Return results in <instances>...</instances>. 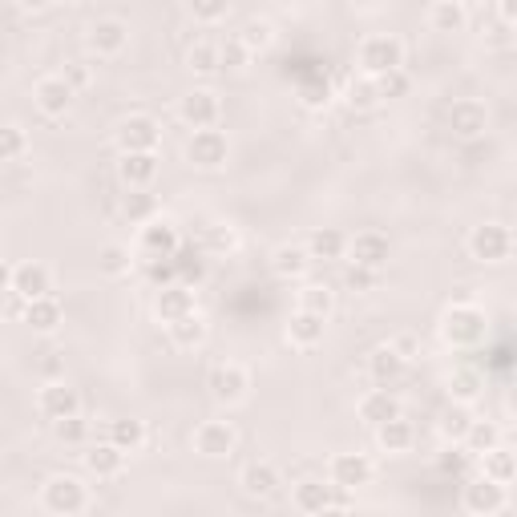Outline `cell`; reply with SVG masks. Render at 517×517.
I'll use <instances>...</instances> for the list:
<instances>
[{
	"label": "cell",
	"mask_w": 517,
	"mask_h": 517,
	"mask_svg": "<svg viewBox=\"0 0 517 517\" xmlns=\"http://www.w3.org/2000/svg\"><path fill=\"white\" fill-rule=\"evenodd\" d=\"M437 328H441V340L449 348H477L489 336V316H485V307L461 299V303L445 307V316H441Z\"/></svg>",
	"instance_id": "cell-1"
},
{
	"label": "cell",
	"mask_w": 517,
	"mask_h": 517,
	"mask_svg": "<svg viewBox=\"0 0 517 517\" xmlns=\"http://www.w3.org/2000/svg\"><path fill=\"white\" fill-rule=\"evenodd\" d=\"M178 247H182V235H178V223H170V219H150V223H142V231H138V243H134V259L138 263H162V259H174L178 255Z\"/></svg>",
	"instance_id": "cell-2"
},
{
	"label": "cell",
	"mask_w": 517,
	"mask_h": 517,
	"mask_svg": "<svg viewBox=\"0 0 517 517\" xmlns=\"http://www.w3.org/2000/svg\"><path fill=\"white\" fill-rule=\"evenodd\" d=\"M41 505L57 517H73V513H85L89 505V489L81 477L73 473H53L45 485H41Z\"/></svg>",
	"instance_id": "cell-3"
},
{
	"label": "cell",
	"mask_w": 517,
	"mask_h": 517,
	"mask_svg": "<svg viewBox=\"0 0 517 517\" xmlns=\"http://www.w3.org/2000/svg\"><path fill=\"white\" fill-rule=\"evenodd\" d=\"M364 77H380L388 69H404V41L392 37V33H376V37H364L360 53H356Z\"/></svg>",
	"instance_id": "cell-4"
},
{
	"label": "cell",
	"mask_w": 517,
	"mask_h": 517,
	"mask_svg": "<svg viewBox=\"0 0 517 517\" xmlns=\"http://www.w3.org/2000/svg\"><path fill=\"white\" fill-rule=\"evenodd\" d=\"M186 162L190 166H198V170H219V166H227V158H231V142H227V134L223 130H215V126H206V130H194L190 138H186Z\"/></svg>",
	"instance_id": "cell-5"
},
{
	"label": "cell",
	"mask_w": 517,
	"mask_h": 517,
	"mask_svg": "<svg viewBox=\"0 0 517 517\" xmlns=\"http://www.w3.org/2000/svg\"><path fill=\"white\" fill-rule=\"evenodd\" d=\"M465 247H469V255L477 263H505L509 251H513V235H509L505 223H481V227L469 231V243Z\"/></svg>",
	"instance_id": "cell-6"
},
{
	"label": "cell",
	"mask_w": 517,
	"mask_h": 517,
	"mask_svg": "<svg viewBox=\"0 0 517 517\" xmlns=\"http://www.w3.org/2000/svg\"><path fill=\"white\" fill-rule=\"evenodd\" d=\"M505 501H509L505 485L489 481L485 473H481V477H469L465 489H461V505H465V513H473V517H493V513L505 509Z\"/></svg>",
	"instance_id": "cell-7"
},
{
	"label": "cell",
	"mask_w": 517,
	"mask_h": 517,
	"mask_svg": "<svg viewBox=\"0 0 517 517\" xmlns=\"http://www.w3.org/2000/svg\"><path fill=\"white\" fill-rule=\"evenodd\" d=\"M178 118H182L190 130L219 126L223 101H219V93H211V89H190V93H182V101H178Z\"/></svg>",
	"instance_id": "cell-8"
},
{
	"label": "cell",
	"mask_w": 517,
	"mask_h": 517,
	"mask_svg": "<svg viewBox=\"0 0 517 517\" xmlns=\"http://www.w3.org/2000/svg\"><path fill=\"white\" fill-rule=\"evenodd\" d=\"M239 445V433L231 429V421H202L194 429V453L206 457V461H223L231 457Z\"/></svg>",
	"instance_id": "cell-9"
},
{
	"label": "cell",
	"mask_w": 517,
	"mask_h": 517,
	"mask_svg": "<svg viewBox=\"0 0 517 517\" xmlns=\"http://www.w3.org/2000/svg\"><path fill=\"white\" fill-rule=\"evenodd\" d=\"M190 312H198V295H194L190 283L174 279V283H162V287H158V295H154V316H158L162 324H174V320H182V316H190Z\"/></svg>",
	"instance_id": "cell-10"
},
{
	"label": "cell",
	"mask_w": 517,
	"mask_h": 517,
	"mask_svg": "<svg viewBox=\"0 0 517 517\" xmlns=\"http://www.w3.org/2000/svg\"><path fill=\"white\" fill-rule=\"evenodd\" d=\"M449 130H453V138H461V142L481 138V134L489 130V110H485V101H477V97L453 101V106H449Z\"/></svg>",
	"instance_id": "cell-11"
},
{
	"label": "cell",
	"mask_w": 517,
	"mask_h": 517,
	"mask_svg": "<svg viewBox=\"0 0 517 517\" xmlns=\"http://www.w3.org/2000/svg\"><path fill=\"white\" fill-rule=\"evenodd\" d=\"M206 388H211V396L219 404H239L247 396V388H251V376H247L243 364L227 360V364H215L211 368V376H206Z\"/></svg>",
	"instance_id": "cell-12"
},
{
	"label": "cell",
	"mask_w": 517,
	"mask_h": 517,
	"mask_svg": "<svg viewBox=\"0 0 517 517\" xmlns=\"http://www.w3.org/2000/svg\"><path fill=\"white\" fill-rule=\"evenodd\" d=\"M37 408L45 421H65L73 412H81V392L65 380H49L41 392H37Z\"/></svg>",
	"instance_id": "cell-13"
},
{
	"label": "cell",
	"mask_w": 517,
	"mask_h": 517,
	"mask_svg": "<svg viewBox=\"0 0 517 517\" xmlns=\"http://www.w3.org/2000/svg\"><path fill=\"white\" fill-rule=\"evenodd\" d=\"M158 142H162L158 118H150V114H130V118H122V126H118V146H122V154L158 150Z\"/></svg>",
	"instance_id": "cell-14"
},
{
	"label": "cell",
	"mask_w": 517,
	"mask_h": 517,
	"mask_svg": "<svg viewBox=\"0 0 517 517\" xmlns=\"http://www.w3.org/2000/svg\"><path fill=\"white\" fill-rule=\"evenodd\" d=\"M85 45H89L97 57H118V53L130 45V25L118 21V17H101V21L89 25Z\"/></svg>",
	"instance_id": "cell-15"
},
{
	"label": "cell",
	"mask_w": 517,
	"mask_h": 517,
	"mask_svg": "<svg viewBox=\"0 0 517 517\" xmlns=\"http://www.w3.org/2000/svg\"><path fill=\"white\" fill-rule=\"evenodd\" d=\"M73 89L65 85V77L61 73H49V77H41L37 85H33V101H37V110L45 114V118H65L69 110H73Z\"/></svg>",
	"instance_id": "cell-16"
},
{
	"label": "cell",
	"mask_w": 517,
	"mask_h": 517,
	"mask_svg": "<svg viewBox=\"0 0 517 517\" xmlns=\"http://www.w3.org/2000/svg\"><path fill=\"white\" fill-rule=\"evenodd\" d=\"M328 481H332L336 489L356 493V489H364V485L372 481V461H368L364 453H336L332 465H328Z\"/></svg>",
	"instance_id": "cell-17"
},
{
	"label": "cell",
	"mask_w": 517,
	"mask_h": 517,
	"mask_svg": "<svg viewBox=\"0 0 517 517\" xmlns=\"http://www.w3.org/2000/svg\"><path fill=\"white\" fill-rule=\"evenodd\" d=\"M9 295H21L25 303H29V299H41V295H53V271H49L45 263H37V259L17 263V267H13V287H9Z\"/></svg>",
	"instance_id": "cell-18"
},
{
	"label": "cell",
	"mask_w": 517,
	"mask_h": 517,
	"mask_svg": "<svg viewBox=\"0 0 517 517\" xmlns=\"http://www.w3.org/2000/svg\"><path fill=\"white\" fill-rule=\"evenodd\" d=\"M348 255H352V263H360V267L384 271L388 259H392V243H388V235H380V231H360L356 239H348Z\"/></svg>",
	"instance_id": "cell-19"
},
{
	"label": "cell",
	"mask_w": 517,
	"mask_h": 517,
	"mask_svg": "<svg viewBox=\"0 0 517 517\" xmlns=\"http://www.w3.org/2000/svg\"><path fill=\"white\" fill-rule=\"evenodd\" d=\"M324 336H328V320L316 316V312H303V307H295L291 320H287V344L307 352V348H320Z\"/></svg>",
	"instance_id": "cell-20"
},
{
	"label": "cell",
	"mask_w": 517,
	"mask_h": 517,
	"mask_svg": "<svg viewBox=\"0 0 517 517\" xmlns=\"http://www.w3.org/2000/svg\"><path fill=\"white\" fill-rule=\"evenodd\" d=\"M404 372H408V360H404L392 344L372 348V356H368V376H372L376 388H396V384L404 380Z\"/></svg>",
	"instance_id": "cell-21"
},
{
	"label": "cell",
	"mask_w": 517,
	"mask_h": 517,
	"mask_svg": "<svg viewBox=\"0 0 517 517\" xmlns=\"http://www.w3.org/2000/svg\"><path fill=\"white\" fill-rule=\"evenodd\" d=\"M356 412H360V421H364L368 429H376V425H384V421L400 417L404 408H400V400H396V392H392V388H372V392H364V396H360Z\"/></svg>",
	"instance_id": "cell-22"
},
{
	"label": "cell",
	"mask_w": 517,
	"mask_h": 517,
	"mask_svg": "<svg viewBox=\"0 0 517 517\" xmlns=\"http://www.w3.org/2000/svg\"><path fill=\"white\" fill-rule=\"evenodd\" d=\"M118 178L126 190H138V186H150L158 178V154L154 150H134V154H122L118 158Z\"/></svg>",
	"instance_id": "cell-23"
},
{
	"label": "cell",
	"mask_w": 517,
	"mask_h": 517,
	"mask_svg": "<svg viewBox=\"0 0 517 517\" xmlns=\"http://www.w3.org/2000/svg\"><path fill=\"white\" fill-rule=\"evenodd\" d=\"M21 320H25L33 332H41V336H53V332L65 324V307H61V299H53V295H41V299H29V303H25Z\"/></svg>",
	"instance_id": "cell-24"
},
{
	"label": "cell",
	"mask_w": 517,
	"mask_h": 517,
	"mask_svg": "<svg viewBox=\"0 0 517 517\" xmlns=\"http://www.w3.org/2000/svg\"><path fill=\"white\" fill-rule=\"evenodd\" d=\"M81 465H85V473H93L97 481H110V477L122 473L126 453H122L114 441H101V445H89V449L81 453Z\"/></svg>",
	"instance_id": "cell-25"
},
{
	"label": "cell",
	"mask_w": 517,
	"mask_h": 517,
	"mask_svg": "<svg viewBox=\"0 0 517 517\" xmlns=\"http://www.w3.org/2000/svg\"><path fill=\"white\" fill-rule=\"evenodd\" d=\"M307 255H312V263L344 259L348 255V235L340 227H316L312 235H307Z\"/></svg>",
	"instance_id": "cell-26"
},
{
	"label": "cell",
	"mask_w": 517,
	"mask_h": 517,
	"mask_svg": "<svg viewBox=\"0 0 517 517\" xmlns=\"http://www.w3.org/2000/svg\"><path fill=\"white\" fill-rule=\"evenodd\" d=\"M198 251L202 255H215V259H227L239 251V235L231 223H202L198 227Z\"/></svg>",
	"instance_id": "cell-27"
},
{
	"label": "cell",
	"mask_w": 517,
	"mask_h": 517,
	"mask_svg": "<svg viewBox=\"0 0 517 517\" xmlns=\"http://www.w3.org/2000/svg\"><path fill=\"white\" fill-rule=\"evenodd\" d=\"M166 332H170V344H174V348L194 352V348H202V344H206V336H211V324H206V316H202V312H190V316H182V320L166 324Z\"/></svg>",
	"instance_id": "cell-28"
},
{
	"label": "cell",
	"mask_w": 517,
	"mask_h": 517,
	"mask_svg": "<svg viewBox=\"0 0 517 517\" xmlns=\"http://www.w3.org/2000/svg\"><path fill=\"white\" fill-rule=\"evenodd\" d=\"M332 497H336V485L328 481H299L295 493H291V505L299 513H328L332 509Z\"/></svg>",
	"instance_id": "cell-29"
},
{
	"label": "cell",
	"mask_w": 517,
	"mask_h": 517,
	"mask_svg": "<svg viewBox=\"0 0 517 517\" xmlns=\"http://www.w3.org/2000/svg\"><path fill=\"white\" fill-rule=\"evenodd\" d=\"M271 271L279 279H303L307 271H312V255H307V247H295V243H283L271 251Z\"/></svg>",
	"instance_id": "cell-30"
},
{
	"label": "cell",
	"mask_w": 517,
	"mask_h": 517,
	"mask_svg": "<svg viewBox=\"0 0 517 517\" xmlns=\"http://www.w3.org/2000/svg\"><path fill=\"white\" fill-rule=\"evenodd\" d=\"M239 485L247 497H271L279 489V469L271 461H251L243 473H239Z\"/></svg>",
	"instance_id": "cell-31"
},
{
	"label": "cell",
	"mask_w": 517,
	"mask_h": 517,
	"mask_svg": "<svg viewBox=\"0 0 517 517\" xmlns=\"http://www.w3.org/2000/svg\"><path fill=\"white\" fill-rule=\"evenodd\" d=\"M412 441H417V429L404 421V412H400V417H392V421H384V425H376V445L384 453H408Z\"/></svg>",
	"instance_id": "cell-32"
},
{
	"label": "cell",
	"mask_w": 517,
	"mask_h": 517,
	"mask_svg": "<svg viewBox=\"0 0 517 517\" xmlns=\"http://www.w3.org/2000/svg\"><path fill=\"white\" fill-rule=\"evenodd\" d=\"M465 21H469V13H465L461 0H437V5L429 9V29L433 33H461Z\"/></svg>",
	"instance_id": "cell-33"
},
{
	"label": "cell",
	"mask_w": 517,
	"mask_h": 517,
	"mask_svg": "<svg viewBox=\"0 0 517 517\" xmlns=\"http://www.w3.org/2000/svg\"><path fill=\"white\" fill-rule=\"evenodd\" d=\"M481 473H485L489 481H497V485H513L517 461H513V453H509L505 445H493L489 453H481Z\"/></svg>",
	"instance_id": "cell-34"
},
{
	"label": "cell",
	"mask_w": 517,
	"mask_h": 517,
	"mask_svg": "<svg viewBox=\"0 0 517 517\" xmlns=\"http://www.w3.org/2000/svg\"><path fill=\"white\" fill-rule=\"evenodd\" d=\"M122 215L130 219V223H150L154 215H158V198L150 194V186H138V190H126V198H122Z\"/></svg>",
	"instance_id": "cell-35"
},
{
	"label": "cell",
	"mask_w": 517,
	"mask_h": 517,
	"mask_svg": "<svg viewBox=\"0 0 517 517\" xmlns=\"http://www.w3.org/2000/svg\"><path fill=\"white\" fill-rule=\"evenodd\" d=\"M481 392H485V376L477 368H457L449 376V396L457 404H473V400H481Z\"/></svg>",
	"instance_id": "cell-36"
},
{
	"label": "cell",
	"mask_w": 517,
	"mask_h": 517,
	"mask_svg": "<svg viewBox=\"0 0 517 517\" xmlns=\"http://www.w3.org/2000/svg\"><path fill=\"white\" fill-rule=\"evenodd\" d=\"M461 445L469 449V457H481V453H489L493 445H501V425H493V421H469Z\"/></svg>",
	"instance_id": "cell-37"
},
{
	"label": "cell",
	"mask_w": 517,
	"mask_h": 517,
	"mask_svg": "<svg viewBox=\"0 0 517 517\" xmlns=\"http://www.w3.org/2000/svg\"><path fill=\"white\" fill-rule=\"evenodd\" d=\"M106 441H114L122 453H138V449L146 445V425H142V421H134V417L110 421V437H106Z\"/></svg>",
	"instance_id": "cell-38"
},
{
	"label": "cell",
	"mask_w": 517,
	"mask_h": 517,
	"mask_svg": "<svg viewBox=\"0 0 517 517\" xmlns=\"http://www.w3.org/2000/svg\"><path fill=\"white\" fill-rule=\"evenodd\" d=\"M299 307L303 312H316V316H332V307H336V291L328 283H303L299 287Z\"/></svg>",
	"instance_id": "cell-39"
},
{
	"label": "cell",
	"mask_w": 517,
	"mask_h": 517,
	"mask_svg": "<svg viewBox=\"0 0 517 517\" xmlns=\"http://www.w3.org/2000/svg\"><path fill=\"white\" fill-rule=\"evenodd\" d=\"M134 263H138V259H134V251H130V247H122V243H106V247H101V255H97L101 275H110V279L130 275V267H134Z\"/></svg>",
	"instance_id": "cell-40"
},
{
	"label": "cell",
	"mask_w": 517,
	"mask_h": 517,
	"mask_svg": "<svg viewBox=\"0 0 517 517\" xmlns=\"http://www.w3.org/2000/svg\"><path fill=\"white\" fill-rule=\"evenodd\" d=\"M186 69H190V73H198V77L219 73V45H211V41L190 45V53H186Z\"/></svg>",
	"instance_id": "cell-41"
},
{
	"label": "cell",
	"mask_w": 517,
	"mask_h": 517,
	"mask_svg": "<svg viewBox=\"0 0 517 517\" xmlns=\"http://www.w3.org/2000/svg\"><path fill=\"white\" fill-rule=\"evenodd\" d=\"M239 41L247 45V53H251V57H255V53H267V49L275 45V25H271V21H259V17H255V21H247V25H243Z\"/></svg>",
	"instance_id": "cell-42"
},
{
	"label": "cell",
	"mask_w": 517,
	"mask_h": 517,
	"mask_svg": "<svg viewBox=\"0 0 517 517\" xmlns=\"http://www.w3.org/2000/svg\"><path fill=\"white\" fill-rule=\"evenodd\" d=\"M469 421H473V417H469V404H457V400H453V408H449L445 417H441V425H437V429H441V437H445V441L461 445V437H465Z\"/></svg>",
	"instance_id": "cell-43"
},
{
	"label": "cell",
	"mask_w": 517,
	"mask_h": 517,
	"mask_svg": "<svg viewBox=\"0 0 517 517\" xmlns=\"http://www.w3.org/2000/svg\"><path fill=\"white\" fill-rule=\"evenodd\" d=\"M372 85H376L380 101H396V97H408V89H412V81H408V73H404V69H388V73L372 77Z\"/></svg>",
	"instance_id": "cell-44"
},
{
	"label": "cell",
	"mask_w": 517,
	"mask_h": 517,
	"mask_svg": "<svg viewBox=\"0 0 517 517\" xmlns=\"http://www.w3.org/2000/svg\"><path fill=\"white\" fill-rule=\"evenodd\" d=\"M53 437L61 445H85L89 441V421L81 417V412H73V417H65V421H53Z\"/></svg>",
	"instance_id": "cell-45"
},
{
	"label": "cell",
	"mask_w": 517,
	"mask_h": 517,
	"mask_svg": "<svg viewBox=\"0 0 517 517\" xmlns=\"http://www.w3.org/2000/svg\"><path fill=\"white\" fill-rule=\"evenodd\" d=\"M29 150V134L21 126H0V162H17Z\"/></svg>",
	"instance_id": "cell-46"
},
{
	"label": "cell",
	"mask_w": 517,
	"mask_h": 517,
	"mask_svg": "<svg viewBox=\"0 0 517 517\" xmlns=\"http://www.w3.org/2000/svg\"><path fill=\"white\" fill-rule=\"evenodd\" d=\"M344 97H348V106H352V110H360V114H368V110H376V106H380V93H376L372 77H360V81H352Z\"/></svg>",
	"instance_id": "cell-47"
},
{
	"label": "cell",
	"mask_w": 517,
	"mask_h": 517,
	"mask_svg": "<svg viewBox=\"0 0 517 517\" xmlns=\"http://www.w3.org/2000/svg\"><path fill=\"white\" fill-rule=\"evenodd\" d=\"M186 9L194 21L202 25H219L227 13H231V0H186Z\"/></svg>",
	"instance_id": "cell-48"
},
{
	"label": "cell",
	"mask_w": 517,
	"mask_h": 517,
	"mask_svg": "<svg viewBox=\"0 0 517 517\" xmlns=\"http://www.w3.org/2000/svg\"><path fill=\"white\" fill-rule=\"evenodd\" d=\"M247 61H251V53H247V45H243L239 37H231V41L219 45V69L239 73V69H247Z\"/></svg>",
	"instance_id": "cell-49"
},
{
	"label": "cell",
	"mask_w": 517,
	"mask_h": 517,
	"mask_svg": "<svg viewBox=\"0 0 517 517\" xmlns=\"http://www.w3.org/2000/svg\"><path fill=\"white\" fill-rule=\"evenodd\" d=\"M376 283H380V271L360 267V263H348V271H344V287H348V291L364 295V291H376Z\"/></svg>",
	"instance_id": "cell-50"
},
{
	"label": "cell",
	"mask_w": 517,
	"mask_h": 517,
	"mask_svg": "<svg viewBox=\"0 0 517 517\" xmlns=\"http://www.w3.org/2000/svg\"><path fill=\"white\" fill-rule=\"evenodd\" d=\"M61 77H65V85H69L73 93L93 85V73H89V65H85V61H69V65L61 69Z\"/></svg>",
	"instance_id": "cell-51"
},
{
	"label": "cell",
	"mask_w": 517,
	"mask_h": 517,
	"mask_svg": "<svg viewBox=\"0 0 517 517\" xmlns=\"http://www.w3.org/2000/svg\"><path fill=\"white\" fill-rule=\"evenodd\" d=\"M388 344H392L404 360H417V356H421V340L412 336V332H400V336H396V340H388Z\"/></svg>",
	"instance_id": "cell-52"
},
{
	"label": "cell",
	"mask_w": 517,
	"mask_h": 517,
	"mask_svg": "<svg viewBox=\"0 0 517 517\" xmlns=\"http://www.w3.org/2000/svg\"><path fill=\"white\" fill-rule=\"evenodd\" d=\"M469 465V449L461 445V449H449L445 457H441V473H461Z\"/></svg>",
	"instance_id": "cell-53"
},
{
	"label": "cell",
	"mask_w": 517,
	"mask_h": 517,
	"mask_svg": "<svg viewBox=\"0 0 517 517\" xmlns=\"http://www.w3.org/2000/svg\"><path fill=\"white\" fill-rule=\"evenodd\" d=\"M303 106H328V85H312V89H303Z\"/></svg>",
	"instance_id": "cell-54"
},
{
	"label": "cell",
	"mask_w": 517,
	"mask_h": 517,
	"mask_svg": "<svg viewBox=\"0 0 517 517\" xmlns=\"http://www.w3.org/2000/svg\"><path fill=\"white\" fill-rule=\"evenodd\" d=\"M17 5H21L25 13H45V9L53 5V0H17Z\"/></svg>",
	"instance_id": "cell-55"
},
{
	"label": "cell",
	"mask_w": 517,
	"mask_h": 517,
	"mask_svg": "<svg viewBox=\"0 0 517 517\" xmlns=\"http://www.w3.org/2000/svg\"><path fill=\"white\" fill-rule=\"evenodd\" d=\"M9 287H13V267L0 259V291H9Z\"/></svg>",
	"instance_id": "cell-56"
},
{
	"label": "cell",
	"mask_w": 517,
	"mask_h": 517,
	"mask_svg": "<svg viewBox=\"0 0 517 517\" xmlns=\"http://www.w3.org/2000/svg\"><path fill=\"white\" fill-rule=\"evenodd\" d=\"M41 372H45V376H57V372H61V360H57V356L49 352V360L41 364Z\"/></svg>",
	"instance_id": "cell-57"
},
{
	"label": "cell",
	"mask_w": 517,
	"mask_h": 517,
	"mask_svg": "<svg viewBox=\"0 0 517 517\" xmlns=\"http://www.w3.org/2000/svg\"><path fill=\"white\" fill-rule=\"evenodd\" d=\"M5 53H9V37H5V33H0V57H5Z\"/></svg>",
	"instance_id": "cell-58"
},
{
	"label": "cell",
	"mask_w": 517,
	"mask_h": 517,
	"mask_svg": "<svg viewBox=\"0 0 517 517\" xmlns=\"http://www.w3.org/2000/svg\"><path fill=\"white\" fill-rule=\"evenodd\" d=\"M65 5H69V0H65Z\"/></svg>",
	"instance_id": "cell-59"
}]
</instances>
